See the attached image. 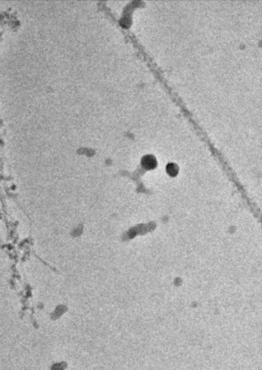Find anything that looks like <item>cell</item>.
<instances>
[{
  "mask_svg": "<svg viewBox=\"0 0 262 370\" xmlns=\"http://www.w3.org/2000/svg\"><path fill=\"white\" fill-rule=\"evenodd\" d=\"M142 164L147 168H153L156 166V160L152 156H146L142 159Z\"/></svg>",
  "mask_w": 262,
  "mask_h": 370,
  "instance_id": "obj_1",
  "label": "cell"
},
{
  "mask_svg": "<svg viewBox=\"0 0 262 370\" xmlns=\"http://www.w3.org/2000/svg\"><path fill=\"white\" fill-rule=\"evenodd\" d=\"M167 170L168 171V173H169L170 175H173V176L176 174L177 172H178L177 166L174 163L169 164L167 167Z\"/></svg>",
  "mask_w": 262,
  "mask_h": 370,
  "instance_id": "obj_2",
  "label": "cell"
}]
</instances>
